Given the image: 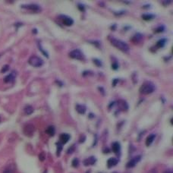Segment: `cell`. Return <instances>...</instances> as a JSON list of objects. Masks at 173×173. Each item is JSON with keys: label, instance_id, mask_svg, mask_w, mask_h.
<instances>
[{"label": "cell", "instance_id": "6da1fadb", "mask_svg": "<svg viewBox=\"0 0 173 173\" xmlns=\"http://www.w3.org/2000/svg\"><path fill=\"white\" fill-rule=\"evenodd\" d=\"M110 42L115 47H116L117 49L120 50L121 51H122L124 53H128L129 51L128 45L126 43H124V42H123L121 40H117V39H115V38H112L110 40Z\"/></svg>", "mask_w": 173, "mask_h": 173}, {"label": "cell", "instance_id": "7a4b0ae2", "mask_svg": "<svg viewBox=\"0 0 173 173\" xmlns=\"http://www.w3.org/2000/svg\"><path fill=\"white\" fill-rule=\"evenodd\" d=\"M156 87L151 82H145L140 87V93L142 94H150L154 92Z\"/></svg>", "mask_w": 173, "mask_h": 173}, {"label": "cell", "instance_id": "3957f363", "mask_svg": "<svg viewBox=\"0 0 173 173\" xmlns=\"http://www.w3.org/2000/svg\"><path fill=\"white\" fill-rule=\"evenodd\" d=\"M28 63L30 65L34 66V67L40 68V67H41L43 65L44 61H43V60L41 58L36 56H31V57L29 58Z\"/></svg>", "mask_w": 173, "mask_h": 173}, {"label": "cell", "instance_id": "277c9868", "mask_svg": "<svg viewBox=\"0 0 173 173\" xmlns=\"http://www.w3.org/2000/svg\"><path fill=\"white\" fill-rule=\"evenodd\" d=\"M35 131V127L32 124H27L24 127V134L27 137H32Z\"/></svg>", "mask_w": 173, "mask_h": 173}, {"label": "cell", "instance_id": "5b68a950", "mask_svg": "<svg viewBox=\"0 0 173 173\" xmlns=\"http://www.w3.org/2000/svg\"><path fill=\"white\" fill-rule=\"evenodd\" d=\"M141 160V156H136L135 157L132 158L131 160H129L126 165V167L128 169H131V168H134L140 161Z\"/></svg>", "mask_w": 173, "mask_h": 173}, {"label": "cell", "instance_id": "8992f818", "mask_svg": "<svg viewBox=\"0 0 173 173\" xmlns=\"http://www.w3.org/2000/svg\"><path fill=\"white\" fill-rule=\"evenodd\" d=\"M69 56L74 59L81 60L83 58V53L80 50H74L69 53Z\"/></svg>", "mask_w": 173, "mask_h": 173}, {"label": "cell", "instance_id": "52a82bcc", "mask_svg": "<svg viewBox=\"0 0 173 173\" xmlns=\"http://www.w3.org/2000/svg\"><path fill=\"white\" fill-rule=\"evenodd\" d=\"M21 8H27V9H30L33 11H35V12H39L41 10V8L37 5V4H30V5H22Z\"/></svg>", "mask_w": 173, "mask_h": 173}, {"label": "cell", "instance_id": "ba28073f", "mask_svg": "<svg viewBox=\"0 0 173 173\" xmlns=\"http://www.w3.org/2000/svg\"><path fill=\"white\" fill-rule=\"evenodd\" d=\"M97 162V159L94 156H90L89 158H87L84 160L83 163L85 166H92L94 165Z\"/></svg>", "mask_w": 173, "mask_h": 173}, {"label": "cell", "instance_id": "9c48e42d", "mask_svg": "<svg viewBox=\"0 0 173 173\" xmlns=\"http://www.w3.org/2000/svg\"><path fill=\"white\" fill-rule=\"evenodd\" d=\"M70 140V135L68 134H61L60 136H59V143H61L62 145L63 144H65L68 142V140Z\"/></svg>", "mask_w": 173, "mask_h": 173}, {"label": "cell", "instance_id": "30bf717a", "mask_svg": "<svg viewBox=\"0 0 173 173\" xmlns=\"http://www.w3.org/2000/svg\"><path fill=\"white\" fill-rule=\"evenodd\" d=\"M118 159L114 158V157L109 158L107 160V167H108V169H111L112 167L116 166L118 164Z\"/></svg>", "mask_w": 173, "mask_h": 173}, {"label": "cell", "instance_id": "8fae6325", "mask_svg": "<svg viewBox=\"0 0 173 173\" xmlns=\"http://www.w3.org/2000/svg\"><path fill=\"white\" fill-rule=\"evenodd\" d=\"M155 138H156V135L154 134H150L146 139V146L147 147H150L153 144V142L154 141Z\"/></svg>", "mask_w": 173, "mask_h": 173}, {"label": "cell", "instance_id": "7c38bea8", "mask_svg": "<svg viewBox=\"0 0 173 173\" xmlns=\"http://www.w3.org/2000/svg\"><path fill=\"white\" fill-rule=\"evenodd\" d=\"M112 150L113 153H115V154H118L120 150H121V145L118 142H114L113 144H112Z\"/></svg>", "mask_w": 173, "mask_h": 173}, {"label": "cell", "instance_id": "4fadbf2b", "mask_svg": "<svg viewBox=\"0 0 173 173\" xmlns=\"http://www.w3.org/2000/svg\"><path fill=\"white\" fill-rule=\"evenodd\" d=\"M62 23L66 26H71L74 23V21L72 18H71L69 17L64 16V18H62Z\"/></svg>", "mask_w": 173, "mask_h": 173}, {"label": "cell", "instance_id": "5bb4252c", "mask_svg": "<svg viewBox=\"0 0 173 173\" xmlns=\"http://www.w3.org/2000/svg\"><path fill=\"white\" fill-rule=\"evenodd\" d=\"M76 110H77V112L78 113L83 115V114H84V113H86L87 108H86V106H84V105H79V104H77V105L76 106Z\"/></svg>", "mask_w": 173, "mask_h": 173}, {"label": "cell", "instance_id": "9a60e30c", "mask_svg": "<svg viewBox=\"0 0 173 173\" xmlns=\"http://www.w3.org/2000/svg\"><path fill=\"white\" fill-rule=\"evenodd\" d=\"M118 106L121 110H124V111H126L128 109V105L125 101H118Z\"/></svg>", "mask_w": 173, "mask_h": 173}, {"label": "cell", "instance_id": "2e32d148", "mask_svg": "<svg viewBox=\"0 0 173 173\" xmlns=\"http://www.w3.org/2000/svg\"><path fill=\"white\" fill-rule=\"evenodd\" d=\"M14 78H15V75L14 74V73H11V74L7 75L4 78V81H5V83H11L14 80Z\"/></svg>", "mask_w": 173, "mask_h": 173}, {"label": "cell", "instance_id": "e0dca14e", "mask_svg": "<svg viewBox=\"0 0 173 173\" xmlns=\"http://www.w3.org/2000/svg\"><path fill=\"white\" fill-rule=\"evenodd\" d=\"M46 133L47 134H49L50 136H54L55 133H56V129H55V127L54 126H49L46 130Z\"/></svg>", "mask_w": 173, "mask_h": 173}, {"label": "cell", "instance_id": "ac0fdd59", "mask_svg": "<svg viewBox=\"0 0 173 173\" xmlns=\"http://www.w3.org/2000/svg\"><path fill=\"white\" fill-rule=\"evenodd\" d=\"M34 108L31 106H30V105L26 106L24 107V113L26 115H31L34 113Z\"/></svg>", "mask_w": 173, "mask_h": 173}, {"label": "cell", "instance_id": "d6986e66", "mask_svg": "<svg viewBox=\"0 0 173 173\" xmlns=\"http://www.w3.org/2000/svg\"><path fill=\"white\" fill-rule=\"evenodd\" d=\"M143 35L142 34H135L134 37L132 38V40L134 43H138V42H140L143 39Z\"/></svg>", "mask_w": 173, "mask_h": 173}, {"label": "cell", "instance_id": "ffe728a7", "mask_svg": "<svg viewBox=\"0 0 173 173\" xmlns=\"http://www.w3.org/2000/svg\"><path fill=\"white\" fill-rule=\"evenodd\" d=\"M154 18H155V15L152 14H144L142 15V18L145 21H150L153 19Z\"/></svg>", "mask_w": 173, "mask_h": 173}, {"label": "cell", "instance_id": "44dd1931", "mask_svg": "<svg viewBox=\"0 0 173 173\" xmlns=\"http://www.w3.org/2000/svg\"><path fill=\"white\" fill-rule=\"evenodd\" d=\"M166 39H162V40H160L157 43H156V46L158 48H163L164 47V46L166 45Z\"/></svg>", "mask_w": 173, "mask_h": 173}, {"label": "cell", "instance_id": "7402d4cb", "mask_svg": "<svg viewBox=\"0 0 173 173\" xmlns=\"http://www.w3.org/2000/svg\"><path fill=\"white\" fill-rule=\"evenodd\" d=\"M56 145H57V152H56V155L58 156H60V153L62 150V144L59 142L56 143Z\"/></svg>", "mask_w": 173, "mask_h": 173}, {"label": "cell", "instance_id": "603a6c76", "mask_svg": "<svg viewBox=\"0 0 173 173\" xmlns=\"http://www.w3.org/2000/svg\"><path fill=\"white\" fill-rule=\"evenodd\" d=\"M71 165H72V166L74 167V168L78 167V166H79V160H78V159H77V158H74V159L72 160Z\"/></svg>", "mask_w": 173, "mask_h": 173}, {"label": "cell", "instance_id": "cb8c5ba5", "mask_svg": "<svg viewBox=\"0 0 173 173\" xmlns=\"http://www.w3.org/2000/svg\"><path fill=\"white\" fill-rule=\"evenodd\" d=\"M45 159H46V153H44V152H42V153H40V154H39V160H40V161H44L45 160Z\"/></svg>", "mask_w": 173, "mask_h": 173}, {"label": "cell", "instance_id": "d4e9b609", "mask_svg": "<svg viewBox=\"0 0 173 173\" xmlns=\"http://www.w3.org/2000/svg\"><path fill=\"white\" fill-rule=\"evenodd\" d=\"M9 70V66L8 65H5L2 68V70H1V72L2 73H5V72H6V71H8Z\"/></svg>", "mask_w": 173, "mask_h": 173}, {"label": "cell", "instance_id": "484cf974", "mask_svg": "<svg viewBox=\"0 0 173 173\" xmlns=\"http://www.w3.org/2000/svg\"><path fill=\"white\" fill-rule=\"evenodd\" d=\"M93 62L98 66V67H100V66H101L102 65V63H101V61H100V60H98V59H93Z\"/></svg>", "mask_w": 173, "mask_h": 173}, {"label": "cell", "instance_id": "4316f807", "mask_svg": "<svg viewBox=\"0 0 173 173\" xmlns=\"http://www.w3.org/2000/svg\"><path fill=\"white\" fill-rule=\"evenodd\" d=\"M163 30H164V27H159L156 29V33H160V32H163Z\"/></svg>", "mask_w": 173, "mask_h": 173}, {"label": "cell", "instance_id": "83f0119b", "mask_svg": "<svg viewBox=\"0 0 173 173\" xmlns=\"http://www.w3.org/2000/svg\"><path fill=\"white\" fill-rule=\"evenodd\" d=\"M118 68V64L117 62H114V63L112 64V68H113V69L117 70Z\"/></svg>", "mask_w": 173, "mask_h": 173}, {"label": "cell", "instance_id": "f1b7e54d", "mask_svg": "<svg viewBox=\"0 0 173 173\" xmlns=\"http://www.w3.org/2000/svg\"><path fill=\"white\" fill-rule=\"evenodd\" d=\"M86 140V137L84 135H81V137H80V140H79V142L80 143H84Z\"/></svg>", "mask_w": 173, "mask_h": 173}, {"label": "cell", "instance_id": "f546056e", "mask_svg": "<svg viewBox=\"0 0 173 173\" xmlns=\"http://www.w3.org/2000/svg\"><path fill=\"white\" fill-rule=\"evenodd\" d=\"M39 50H41V52L43 53V54L44 56H46V57H48V54H47V53H46V52H45V51H44V50L41 48V46H39Z\"/></svg>", "mask_w": 173, "mask_h": 173}, {"label": "cell", "instance_id": "4dcf8cb0", "mask_svg": "<svg viewBox=\"0 0 173 173\" xmlns=\"http://www.w3.org/2000/svg\"><path fill=\"white\" fill-rule=\"evenodd\" d=\"M74 146H72V147H69V149L68 150L67 153H72V152L74 151Z\"/></svg>", "mask_w": 173, "mask_h": 173}, {"label": "cell", "instance_id": "1f68e13d", "mask_svg": "<svg viewBox=\"0 0 173 173\" xmlns=\"http://www.w3.org/2000/svg\"><path fill=\"white\" fill-rule=\"evenodd\" d=\"M171 3H172V1H163V4H164V5H169Z\"/></svg>", "mask_w": 173, "mask_h": 173}, {"label": "cell", "instance_id": "d6a6232c", "mask_svg": "<svg viewBox=\"0 0 173 173\" xmlns=\"http://www.w3.org/2000/svg\"><path fill=\"white\" fill-rule=\"evenodd\" d=\"M148 173H158V172H157L156 169H152L148 172Z\"/></svg>", "mask_w": 173, "mask_h": 173}, {"label": "cell", "instance_id": "836d02e7", "mask_svg": "<svg viewBox=\"0 0 173 173\" xmlns=\"http://www.w3.org/2000/svg\"><path fill=\"white\" fill-rule=\"evenodd\" d=\"M78 8H79V9H80L81 11H84V7L82 5L79 4V5H78Z\"/></svg>", "mask_w": 173, "mask_h": 173}, {"label": "cell", "instance_id": "e575fe53", "mask_svg": "<svg viewBox=\"0 0 173 173\" xmlns=\"http://www.w3.org/2000/svg\"><path fill=\"white\" fill-rule=\"evenodd\" d=\"M3 173H14V172L11 170V169H5L4 172H3Z\"/></svg>", "mask_w": 173, "mask_h": 173}, {"label": "cell", "instance_id": "d590c367", "mask_svg": "<svg viewBox=\"0 0 173 173\" xmlns=\"http://www.w3.org/2000/svg\"><path fill=\"white\" fill-rule=\"evenodd\" d=\"M163 173H173V172L172 170H171V169H167V170L164 171Z\"/></svg>", "mask_w": 173, "mask_h": 173}, {"label": "cell", "instance_id": "8d00e7d4", "mask_svg": "<svg viewBox=\"0 0 173 173\" xmlns=\"http://www.w3.org/2000/svg\"><path fill=\"white\" fill-rule=\"evenodd\" d=\"M43 173H47V170H45V171H44Z\"/></svg>", "mask_w": 173, "mask_h": 173}, {"label": "cell", "instance_id": "74e56055", "mask_svg": "<svg viewBox=\"0 0 173 173\" xmlns=\"http://www.w3.org/2000/svg\"><path fill=\"white\" fill-rule=\"evenodd\" d=\"M113 173H118V172H113Z\"/></svg>", "mask_w": 173, "mask_h": 173}, {"label": "cell", "instance_id": "f35d334b", "mask_svg": "<svg viewBox=\"0 0 173 173\" xmlns=\"http://www.w3.org/2000/svg\"><path fill=\"white\" fill-rule=\"evenodd\" d=\"M87 173H90V171L89 172H87Z\"/></svg>", "mask_w": 173, "mask_h": 173}, {"label": "cell", "instance_id": "ab89813d", "mask_svg": "<svg viewBox=\"0 0 173 173\" xmlns=\"http://www.w3.org/2000/svg\"><path fill=\"white\" fill-rule=\"evenodd\" d=\"M0 121H1V118H0Z\"/></svg>", "mask_w": 173, "mask_h": 173}]
</instances>
